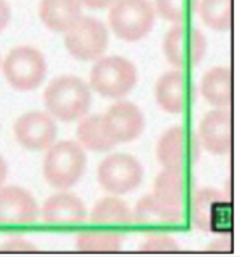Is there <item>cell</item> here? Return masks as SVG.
Listing matches in <instances>:
<instances>
[{
    "mask_svg": "<svg viewBox=\"0 0 240 257\" xmlns=\"http://www.w3.org/2000/svg\"><path fill=\"white\" fill-rule=\"evenodd\" d=\"M90 102V87L81 78L69 74L54 78L44 92V104L48 114L62 122L83 117L89 111Z\"/></svg>",
    "mask_w": 240,
    "mask_h": 257,
    "instance_id": "6da1fadb",
    "label": "cell"
},
{
    "mask_svg": "<svg viewBox=\"0 0 240 257\" xmlns=\"http://www.w3.org/2000/svg\"><path fill=\"white\" fill-rule=\"evenodd\" d=\"M87 167V158L83 146L75 142L63 140L47 149L42 172L45 181L59 190L74 187Z\"/></svg>",
    "mask_w": 240,
    "mask_h": 257,
    "instance_id": "7a4b0ae2",
    "label": "cell"
},
{
    "mask_svg": "<svg viewBox=\"0 0 240 257\" xmlns=\"http://www.w3.org/2000/svg\"><path fill=\"white\" fill-rule=\"evenodd\" d=\"M137 84L135 65L120 56L98 59L90 71V86L105 98H123Z\"/></svg>",
    "mask_w": 240,
    "mask_h": 257,
    "instance_id": "3957f363",
    "label": "cell"
},
{
    "mask_svg": "<svg viewBox=\"0 0 240 257\" xmlns=\"http://www.w3.org/2000/svg\"><path fill=\"white\" fill-rule=\"evenodd\" d=\"M110 6V26L120 39L135 42L152 30L155 8L149 0H114Z\"/></svg>",
    "mask_w": 240,
    "mask_h": 257,
    "instance_id": "277c9868",
    "label": "cell"
},
{
    "mask_svg": "<svg viewBox=\"0 0 240 257\" xmlns=\"http://www.w3.org/2000/svg\"><path fill=\"white\" fill-rule=\"evenodd\" d=\"M3 74L6 81L17 90H33L47 75V62L44 54L30 45L12 48L3 60Z\"/></svg>",
    "mask_w": 240,
    "mask_h": 257,
    "instance_id": "5b68a950",
    "label": "cell"
},
{
    "mask_svg": "<svg viewBox=\"0 0 240 257\" xmlns=\"http://www.w3.org/2000/svg\"><path fill=\"white\" fill-rule=\"evenodd\" d=\"M162 50L167 60L177 69H186L200 63L207 50L203 32L185 23L174 24L164 36Z\"/></svg>",
    "mask_w": 240,
    "mask_h": 257,
    "instance_id": "8992f818",
    "label": "cell"
},
{
    "mask_svg": "<svg viewBox=\"0 0 240 257\" xmlns=\"http://www.w3.org/2000/svg\"><path fill=\"white\" fill-rule=\"evenodd\" d=\"M192 218L203 232L230 233L233 229V208L230 199L219 190L203 188L194 197Z\"/></svg>",
    "mask_w": 240,
    "mask_h": 257,
    "instance_id": "52a82bcc",
    "label": "cell"
},
{
    "mask_svg": "<svg viewBox=\"0 0 240 257\" xmlns=\"http://www.w3.org/2000/svg\"><path fill=\"white\" fill-rule=\"evenodd\" d=\"M107 26L93 17H81L65 32V47L78 60H96L108 47Z\"/></svg>",
    "mask_w": 240,
    "mask_h": 257,
    "instance_id": "ba28073f",
    "label": "cell"
},
{
    "mask_svg": "<svg viewBox=\"0 0 240 257\" xmlns=\"http://www.w3.org/2000/svg\"><path fill=\"white\" fill-rule=\"evenodd\" d=\"M143 167L131 155L116 154L107 157L98 169V181L110 194H126L140 187Z\"/></svg>",
    "mask_w": 240,
    "mask_h": 257,
    "instance_id": "9c48e42d",
    "label": "cell"
},
{
    "mask_svg": "<svg viewBox=\"0 0 240 257\" xmlns=\"http://www.w3.org/2000/svg\"><path fill=\"white\" fill-rule=\"evenodd\" d=\"M158 160L165 170L183 172L200 155V142L183 126H173L158 142Z\"/></svg>",
    "mask_w": 240,
    "mask_h": 257,
    "instance_id": "30bf717a",
    "label": "cell"
},
{
    "mask_svg": "<svg viewBox=\"0 0 240 257\" xmlns=\"http://www.w3.org/2000/svg\"><path fill=\"white\" fill-rule=\"evenodd\" d=\"M102 126L116 145L129 143L143 134L146 120L138 105L129 101H120L102 114Z\"/></svg>",
    "mask_w": 240,
    "mask_h": 257,
    "instance_id": "8fae6325",
    "label": "cell"
},
{
    "mask_svg": "<svg viewBox=\"0 0 240 257\" xmlns=\"http://www.w3.org/2000/svg\"><path fill=\"white\" fill-rule=\"evenodd\" d=\"M17 142L27 151H47L54 145L57 125L48 113L29 111L18 117L14 126Z\"/></svg>",
    "mask_w": 240,
    "mask_h": 257,
    "instance_id": "7c38bea8",
    "label": "cell"
},
{
    "mask_svg": "<svg viewBox=\"0 0 240 257\" xmlns=\"http://www.w3.org/2000/svg\"><path fill=\"white\" fill-rule=\"evenodd\" d=\"M200 145L213 155H225L233 143V119L227 108L209 111L198 126Z\"/></svg>",
    "mask_w": 240,
    "mask_h": 257,
    "instance_id": "4fadbf2b",
    "label": "cell"
},
{
    "mask_svg": "<svg viewBox=\"0 0 240 257\" xmlns=\"http://www.w3.org/2000/svg\"><path fill=\"white\" fill-rule=\"evenodd\" d=\"M38 214V203L27 190L0 187V224H29Z\"/></svg>",
    "mask_w": 240,
    "mask_h": 257,
    "instance_id": "5bb4252c",
    "label": "cell"
},
{
    "mask_svg": "<svg viewBox=\"0 0 240 257\" xmlns=\"http://www.w3.org/2000/svg\"><path fill=\"white\" fill-rule=\"evenodd\" d=\"M155 99L164 111L171 114L182 113L188 104V81L185 74L180 69L162 74L155 86Z\"/></svg>",
    "mask_w": 240,
    "mask_h": 257,
    "instance_id": "9a60e30c",
    "label": "cell"
},
{
    "mask_svg": "<svg viewBox=\"0 0 240 257\" xmlns=\"http://www.w3.org/2000/svg\"><path fill=\"white\" fill-rule=\"evenodd\" d=\"M42 218L50 224H77L86 218V206L71 193H57L48 197L41 209Z\"/></svg>",
    "mask_w": 240,
    "mask_h": 257,
    "instance_id": "2e32d148",
    "label": "cell"
},
{
    "mask_svg": "<svg viewBox=\"0 0 240 257\" xmlns=\"http://www.w3.org/2000/svg\"><path fill=\"white\" fill-rule=\"evenodd\" d=\"M39 17L53 32H66L81 18L80 0H41Z\"/></svg>",
    "mask_w": 240,
    "mask_h": 257,
    "instance_id": "e0dca14e",
    "label": "cell"
},
{
    "mask_svg": "<svg viewBox=\"0 0 240 257\" xmlns=\"http://www.w3.org/2000/svg\"><path fill=\"white\" fill-rule=\"evenodd\" d=\"M204 99L215 108H228L231 104V71L224 66L209 69L200 83Z\"/></svg>",
    "mask_w": 240,
    "mask_h": 257,
    "instance_id": "ac0fdd59",
    "label": "cell"
},
{
    "mask_svg": "<svg viewBox=\"0 0 240 257\" xmlns=\"http://www.w3.org/2000/svg\"><path fill=\"white\" fill-rule=\"evenodd\" d=\"M188 187L183 172L162 170L153 185V196L173 209H182L186 202Z\"/></svg>",
    "mask_w": 240,
    "mask_h": 257,
    "instance_id": "d6986e66",
    "label": "cell"
},
{
    "mask_svg": "<svg viewBox=\"0 0 240 257\" xmlns=\"http://www.w3.org/2000/svg\"><path fill=\"white\" fill-rule=\"evenodd\" d=\"M134 217L140 223L146 224H161V223H177L183 218L182 209H173L161 203L153 194L144 196L135 206Z\"/></svg>",
    "mask_w": 240,
    "mask_h": 257,
    "instance_id": "ffe728a7",
    "label": "cell"
},
{
    "mask_svg": "<svg viewBox=\"0 0 240 257\" xmlns=\"http://www.w3.org/2000/svg\"><path fill=\"white\" fill-rule=\"evenodd\" d=\"M77 137L81 146L93 152H107L116 146V143L104 131L101 114L83 119L77 128Z\"/></svg>",
    "mask_w": 240,
    "mask_h": 257,
    "instance_id": "44dd1931",
    "label": "cell"
},
{
    "mask_svg": "<svg viewBox=\"0 0 240 257\" xmlns=\"http://www.w3.org/2000/svg\"><path fill=\"white\" fill-rule=\"evenodd\" d=\"M134 218L129 206L119 197L101 199L90 212V220L96 224H125Z\"/></svg>",
    "mask_w": 240,
    "mask_h": 257,
    "instance_id": "7402d4cb",
    "label": "cell"
},
{
    "mask_svg": "<svg viewBox=\"0 0 240 257\" xmlns=\"http://www.w3.org/2000/svg\"><path fill=\"white\" fill-rule=\"evenodd\" d=\"M198 14L210 29L228 30L233 18V0H200Z\"/></svg>",
    "mask_w": 240,
    "mask_h": 257,
    "instance_id": "603a6c76",
    "label": "cell"
},
{
    "mask_svg": "<svg viewBox=\"0 0 240 257\" xmlns=\"http://www.w3.org/2000/svg\"><path fill=\"white\" fill-rule=\"evenodd\" d=\"M123 242H125V238L122 235H119V233H105V232L93 233V232H87V233L78 235L75 247L80 251H107V253H113V251L122 250Z\"/></svg>",
    "mask_w": 240,
    "mask_h": 257,
    "instance_id": "cb8c5ba5",
    "label": "cell"
},
{
    "mask_svg": "<svg viewBox=\"0 0 240 257\" xmlns=\"http://www.w3.org/2000/svg\"><path fill=\"white\" fill-rule=\"evenodd\" d=\"M156 12L174 24L185 23L194 11L195 0H156Z\"/></svg>",
    "mask_w": 240,
    "mask_h": 257,
    "instance_id": "d4e9b609",
    "label": "cell"
},
{
    "mask_svg": "<svg viewBox=\"0 0 240 257\" xmlns=\"http://www.w3.org/2000/svg\"><path fill=\"white\" fill-rule=\"evenodd\" d=\"M141 251H147V253H158V251H164V253H170V251H179L180 247L177 245L176 239H173L171 236L167 235H153L150 238H147L144 241V244L140 248Z\"/></svg>",
    "mask_w": 240,
    "mask_h": 257,
    "instance_id": "484cf974",
    "label": "cell"
},
{
    "mask_svg": "<svg viewBox=\"0 0 240 257\" xmlns=\"http://www.w3.org/2000/svg\"><path fill=\"white\" fill-rule=\"evenodd\" d=\"M0 250L2 251H20V253H29V251H38V248L26 241V239H9L6 241L3 245H0Z\"/></svg>",
    "mask_w": 240,
    "mask_h": 257,
    "instance_id": "4316f807",
    "label": "cell"
},
{
    "mask_svg": "<svg viewBox=\"0 0 240 257\" xmlns=\"http://www.w3.org/2000/svg\"><path fill=\"white\" fill-rule=\"evenodd\" d=\"M11 20V8L6 0H0V32L8 26Z\"/></svg>",
    "mask_w": 240,
    "mask_h": 257,
    "instance_id": "83f0119b",
    "label": "cell"
},
{
    "mask_svg": "<svg viewBox=\"0 0 240 257\" xmlns=\"http://www.w3.org/2000/svg\"><path fill=\"white\" fill-rule=\"evenodd\" d=\"M114 0H80L81 5L87 6V8H92V9H102V8H107L113 3Z\"/></svg>",
    "mask_w": 240,
    "mask_h": 257,
    "instance_id": "f1b7e54d",
    "label": "cell"
},
{
    "mask_svg": "<svg viewBox=\"0 0 240 257\" xmlns=\"http://www.w3.org/2000/svg\"><path fill=\"white\" fill-rule=\"evenodd\" d=\"M6 176H8V166H6L5 160L0 157V187H2L3 182L6 181Z\"/></svg>",
    "mask_w": 240,
    "mask_h": 257,
    "instance_id": "f546056e",
    "label": "cell"
},
{
    "mask_svg": "<svg viewBox=\"0 0 240 257\" xmlns=\"http://www.w3.org/2000/svg\"><path fill=\"white\" fill-rule=\"evenodd\" d=\"M0 62H2V60H0Z\"/></svg>",
    "mask_w": 240,
    "mask_h": 257,
    "instance_id": "4dcf8cb0",
    "label": "cell"
}]
</instances>
